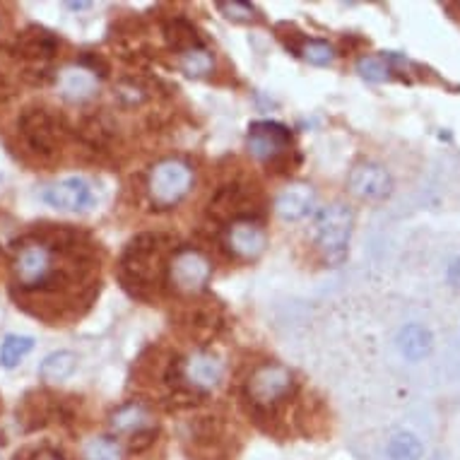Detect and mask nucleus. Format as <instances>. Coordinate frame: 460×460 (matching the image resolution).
I'll return each instance as SVG.
<instances>
[{
  "mask_svg": "<svg viewBox=\"0 0 460 460\" xmlns=\"http://www.w3.org/2000/svg\"><path fill=\"white\" fill-rule=\"evenodd\" d=\"M176 239L164 232L133 236L119 261V279L133 299L152 302L166 285V268L174 256Z\"/></svg>",
  "mask_w": 460,
  "mask_h": 460,
  "instance_id": "nucleus-1",
  "label": "nucleus"
},
{
  "mask_svg": "<svg viewBox=\"0 0 460 460\" xmlns=\"http://www.w3.org/2000/svg\"><path fill=\"white\" fill-rule=\"evenodd\" d=\"M70 133L73 128L66 121V116L51 106H27L17 119V137L22 143V150L41 164L58 159Z\"/></svg>",
  "mask_w": 460,
  "mask_h": 460,
  "instance_id": "nucleus-2",
  "label": "nucleus"
},
{
  "mask_svg": "<svg viewBox=\"0 0 460 460\" xmlns=\"http://www.w3.org/2000/svg\"><path fill=\"white\" fill-rule=\"evenodd\" d=\"M243 393H246V402L251 405L253 417H272L282 402L295 398L296 378L282 364H261L246 378Z\"/></svg>",
  "mask_w": 460,
  "mask_h": 460,
  "instance_id": "nucleus-3",
  "label": "nucleus"
},
{
  "mask_svg": "<svg viewBox=\"0 0 460 460\" xmlns=\"http://www.w3.org/2000/svg\"><path fill=\"white\" fill-rule=\"evenodd\" d=\"M246 147L258 162L270 166L275 172H287L295 164V137L292 130L278 121H256L249 126Z\"/></svg>",
  "mask_w": 460,
  "mask_h": 460,
  "instance_id": "nucleus-4",
  "label": "nucleus"
},
{
  "mask_svg": "<svg viewBox=\"0 0 460 460\" xmlns=\"http://www.w3.org/2000/svg\"><path fill=\"white\" fill-rule=\"evenodd\" d=\"M193 189V169L179 157L162 159L152 166L147 179V196L159 210H172L189 196Z\"/></svg>",
  "mask_w": 460,
  "mask_h": 460,
  "instance_id": "nucleus-5",
  "label": "nucleus"
},
{
  "mask_svg": "<svg viewBox=\"0 0 460 460\" xmlns=\"http://www.w3.org/2000/svg\"><path fill=\"white\" fill-rule=\"evenodd\" d=\"M352 226H355V212L349 205L332 203L318 212L316 246L331 265H340L348 258Z\"/></svg>",
  "mask_w": 460,
  "mask_h": 460,
  "instance_id": "nucleus-6",
  "label": "nucleus"
},
{
  "mask_svg": "<svg viewBox=\"0 0 460 460\" xmlns=\"http://www.w3.org/2000/svg\"><path fill=\"white\" fill-rule=\"evenodd\" d=\"M212 278L210 258L193 246H179L166 268V285L179 295L198 296Z\"/></svg>",
  "mask_w": 460,
  "mask_h": 460,
  "instance_id": "nucleus-7",
  "label": "nucleus"
},
{
  "mask_svg": "<svg viewBox=\"0 0 460 460\" xmlns=\"http://www.w3.org/2000/svg\"><path fill=\"white\" fill-rule=\"evenodd\" d=\"M208 215L225 225H232L239 219H256L261 215V196L249 183L229 181L219 186L217 193L210 198Z\"/></svg>",
  "mask_w": 460,
  "mask_h": 460,
  "instance_id": "nucleus-8",
  "label": "nucleus"
},
{
  "mask_svg": "<svg viewBox=\"0 0 460 460\" xmlns=\"http://www.w3.org/2000/svg\"><path fill=\"white\" fill-rule=\"evenodd\" d=\"M58 49H61V39L56 37L51 30L31 24V27L17 34L13 46H10V53L15 56L17 61L41 66V63H49L51 58H56Z\"/></svg>",
  "mask_w": 460,
  "mask_h": 460,
  "instance_id": "nucleus-9",
  "label": "nucleus"
},
{
  "mask_svg": "<svg viewBox=\"0 0 460 460\" xmlns=\"http://www.w3.org/2000/svg\"><path fill=\"white\" fill-rule=\"evenodd\" d=\"M225 246L239 261H256L268 246V232L258 219H239L226 225Z\"/></svg>",
  "mask_w": 460,
  "mask_h": 460,
  "instance_id": "nucleus-10",
  "label": "nucleus"
},
{
  "mask_svg": "<svg viewBox=\"0 0 460 460\" xmlns=\"http://www.w3.org/2000/svg\"><path fill=\"white\" fill-rule=\"evenodd\" d=\"M349 190L362 200H384L393 193V179L385 166L376 162H359L348 176Z\"/></svg>",
  "mask_w": 460,
  "mask_h": 460,
  "instance_id": "nucleus-11",
  "label": "nucleus"
},
{
  "mask_svg": "<svg viewBox=\"0 0 460 460\" xmlns=\"http://www.w3.org/2000/svg\"><path fill=\"white\" fill-rule=\"evenodd\" d=\"M46 203L56 208V210L63 212H80L87 210L92 203H94V196H92V186L80 176H73V179H66V181H58L49 186V189L41 193Z\"/></svg>",
  "mask_w": 460,
  "mask_h": 460,
  "instance_id": "nucleus-12",
  "label": "nucleus"
},
{
  "mask_svg": "<svg viewBox=\"0 0 460 460\" xmlns=\"http://www.w3.org/2000/svg\"><path fill=\"white\" fill-rule=\"evenodd\" d=\"M183 378H186V385L196 388V391H210V388H217L222 384L225 364L212 352L198 349L189 359H183Z\"/></svg>",
  "mask_w": 460,
  "mask_h": 460,
  "instance_id": "nucleus-13",
  "label": "nucleus"
},
{
  "mask_svg": "<svg viewBox=\"0 0 460 460\" xmlns=\"http://www.w3.org/2000/svg\"><path fill=\"white\" fill-rule=\"evenodd\" d=\"M179 325H181V331L189 335V338L198 340V342H208L222 331V325H225V316H222V311L210 302H198L196 306H190L181 314L179 318Z\"/></svg>",
  "mask_w": 460,
  "mask_h": 460,
  "instance_id": "nucleus-14",
  "label": "nucleus"
},
{
  "mask_svg": "<svg viewBox=\"0 0 460 460\" xmlns=\"http://www.w3.org/2000/svg\"><path fill=\"white\" fill-rule=\"evenodd\" d=\"M314 208H316V190L309 183H292L275 198V212L287 222L309 217Z\"/></svg>",
  "mask_w": 460,
  "mask_h": 460,
  "instance_id": "nucleus-15",
  "label": "nucleus"
},
{
  "mask_svg": "<svg viewBox=\"0 0 460 460\" xmlns=\"http://www.w3.org/2000/svg\"><path fill=\"white\" fill-rule=\"evenodd\" d=\"M162 34H164L166 46H169L172 51L179 53V56L205 46L198 27L190 22V20H186V17H169L164 22V27H162Z\"/></svg>",
  "mask_w": 460,
  "mask_h": 460,
  "instance_id": "nucleus-16",
  "label": "nucleus"
},
{
  "mask_svg": "<svg viewBox=\"0 0 460 460\" xmlns=\"http://www.w3.org/2000/svg\"><path fill=\"white\" fill-rule=\"evenodd\" d=\"M58 90H61L63 99H68L73 104H83V102L97 94V77L80 68V66L68 68L63 70L61 77H58Z\"/></svg>",
  "mask_w": 460,
  "mask_h": 460,
  "instance_id": "nucleus-17",
  "label": "nucleus"
},
{
  "mask_svg": "<svg viewBox=\"0 0 460 460\" xmlns=\"http://www.w3.org/2000/svg\"><path fill=\"white\" fill-rule=\"evenodd\" d=\"M80 140H83L90 150L94 152H106L109 150V145H111L113 136H116V128H113V123L106 119V116H87L83 123H80V128L75 130Z\"/></svg>",
  "mask_w": 460,
  "mask_h": 460,
  "instance_id": "nucleus-18",
  "label": "nucleus"
},
{
  "mask_svg": "<svg viewBox=\"0 0 460 460\" xmlns=\"http://www.w3.org/2000/svg\"><path fill=\"white\" fill-rule=\"evenodd\" d=\"M398 345H400V352L417 362V359H422L431 352L434 348V338H431V332L420 323H410L405 325L398 335Z\"/></svg>",
  "mask_w": 460,
  "mask_h": 460,
  "instance_id": "nucleus-19",
  "label": "nucleus"
},
{
  "mask_svg": "<svg viewBox=\"0 0 460 460\" xmlns=\"http://www.w3.org/2000/svg\"><path fill=\"white\" fill-rule=\"evenodd\" d=\"M77 367V357L68 349H58L44 357V362L39 364V378L44 384H61L66 378L73 376V371Z\"/></svg>",
  "mask_w": 460,
  "mask_h": 460,
  "instance_id": "nucleus-20",
  "label": "nucleus"
},
{
  "mask_svg": "<svg viewBox=\"0 0 460 460\" xmlns=\"http://www.w3.org/2000/svg\"><path fill=\"white\" fill-rule=\"evenodd\" d=\"M31 349H34V338L30 335H5L0 342V367L15 369Z\"/></svg>",
  "mask_w": 460,
  "mask_h": 460,
  "instance_id": "nucleus-21",
  "label": "nucleus"
},
{
  "mask_svg": "<svg viewBox=\"0 0 460 460\" xmlns=\"http://www.w3.org/2000/svg\"><path fill=\"white\" fill-rule=\"evenodd\" d=\"M147 422V408L140 402H126L111 415V429L113 431H140L145 429Z\"/></svg>",
  "mask_w": 460,
  "mask_h": 460,
  "instance_id": "nucleus-22",
  "label": "nucleus"
},
{
  "mask_svg": "<svg viewBox=\"0 0 460 460\" xmlns=\"http://www.w3.org/2000/svg\"><path fill=\"white\" fill-rule=\"evenodd\" d=\"M215 68V56L208 46L193 49L181 56V70L190 77H208Z\"/></svg>",
  "mask_w": 460,
  "mask_h": 460,
  "instance_id": "nucleus-23",
  "label": "nucleus"
},
{
  "mask_svg": "<svg viewBox=\"0 0 460 460\" xmlns=\"http://www.w3.org/2000/svg\"><path fill=\"white\" fill-rule=\"evenodd\" d=\"M296 56H302L304 61L311 63V66L323 68V66H332V61H335V56H338V53H335L332 44H328V41H323V39L306 37V41H304Z\"/></svg>",
  "mask_w": 460,
  "mask_h": 460,
  "instance_id": "nucleus-24",
  "label": "nucleus"
},
{
  "mask_svg": "<svg viewBox=\"0 0 460 460\" xmlns=\"http://www.w3.org/2000/svg\"><path fill=\"white\" fill-rule=\"evenodd\" d=\"M388 460H420L422 458V444L415 434H395L388 441Z\"/></svg>",
  "mask_w": 460,
  "mask_h": 460,
  "instance_id": "nucleus-25",
  "label": "nucleus"
},
{
  "mask_svg": "<svg viewBox=\"0 0 460 460\" xmlns=\"http://www.w3.org/2000/svg\"><path fill=\"white\" fill-rule=\"evenodd\" d=\"M121 446H119V441L111 437L90 438L83 448L84 460H121Z\"/></svg>",
  "mask_w": 460,
  "mask_h": 460,
  "instance_id": "nucleus-26",
  "label": "nucleus"
},
{
  "mask_svg": "<svg viewBox=\"0 0 460 460\" xmlns=\"http://www.w3.org/2000/svg\"><path fill=\"white\" fill-rule=\"evenodd\" d=\"M219 13H225L226 20L232 22H258L261 20V13H258L251 3H243V0H226V3H217Z\"/></svg>",
  "mask_w": 460,
  "mask_h": 460,
  "instance_id": "nucleus-27",
  "label": "nucleus"
},
{
  "mask_svg": "<svg viewBox=\"0 0 460 460\" xmlns=\"http://www.w3.org/2000/svg\"><path fill=\"white\" fill-rule=\"evenodd\" d=\"M357 73L369 83H385L391 77V70L384 63V58H376V56H362L357 61Z\"/></svg>",
  "mask_w": 460,
  "mask_h": 460,
  "instance_id": "nucleus-28",
  "label": "nucleus"
},
{
  "mask_svg": "<svg viewBox=\"0 0 460 460\" xmlns=\"http://www.w3.org/2000/svg\"><path fill=\"white\" fill-rule=\"evenodd\" d=\"M77 66L87 70V73H92L94 77H106L111 73V63L106 61L104 53L97 51H83V56L77 58Z\"/></svg>",
  "mask_w": 460,
  "mask_h": 460,
  "instance_id": "nucleus-29",
  "label": "nucleus"
},
{
  "mask_svg": "<svg viewBox=\"0 0 460 460\" xmlns=\"http://www.w3.org/2000/svg\"><path fill=\"white\" fill-rule=\"evenodd\" d=\"M275 34H278L279 41L285 44L287 51H292V53H299L302 44L306 41V34L296 30L295 24H289V22L278 24V27H275Z\"/></svg>",
  "mask_w": 460,
  "mask_h": 460,
  "instance_id": "nucleus-30",
  "label": "nucleus"
},
{
  "mask_svg": "<svg viewBox=\"0 0 460 460\" xmlns=\"http://www.w3.org/2000/svg\"><path fill=\"white\" fill-rule=\"evenodd\" d=\"M157 438V429H140L130 437V453H143L147 451Z\"/></svg>",
  "mask_w": 460,
  "mask_h": 460,
  "instance_id": "nucleus-31",
  "label": "nucleus"
},
{
  "mask_svg": "<svg viewBox=\"0 0 460 460\" xmlns=\"http://www.w3.org/2000/svg\"><path fill=\"white\" fill-rule=\"evenodd\" d=\"M24 460H66V458H63L61 453L51 451V448H41V451H34L30 458H24Z\"/></svg>",
  "mask_w": 460,
  "mask_h": 460,
  "instance_id": "nucleus-32",
  "label": "nucleus"
},
{
  "mask_svg": "<svg viewBox=\"0 0 460 460\" xmlns=\"http://www.w3.org/2000/svg\"><path fill=\"white\" fill-rule=\"evenodd\" d=\"M448 282H451L456 289H460V258L458 261H453L451 268H448Z\"/></svg>",
  "mask_w": 460,
  "mask_h": 460,
  "instance_id": "nucleus-33",
  "label": "nucleus"
},
{
  "mask_svg": "<svg viewBox=\"0 0 460 460\" xmlns=\"http://www.w3.org/2000/svg\"><path fill=\"white\" fill-rule=\"evenodd\" d=\"M13 94H15V92H13V84H10L8 77L0 73V102H5V99H10Z\"/></svg>",
  "mask_w": 460,
  "mask_h": 460,
  "instance_id": "nucleus-34",
  "label": "nucleus"
},
{
  "mask_svg": "<svg viewBox=\"0 0 460 460\" xmlns=\"http://www.w3.org/2000/svg\"><path fill=\"white\" fill-rule=\"evenodd\" d=\"M446 8L451 10V13H460V3H453V5H446ZM458 20H460V15H458Z\"/></svg>",
  "mask_w": 460,
  "mask_h": 460,
  "instance_id": "nucleus-35",
  "label": "nucleus"
},
{
  "mask_svg": "<svg viewBox=\"0 0 460 460\" xmlns=\"http://www.w3.org/2000/svg\"><path fill=\"white\" fill-rule=\"evenodd\" d=\"M0 179H3V176H0Z\"/></svg>",
  "mask_w": 460,
  "mask_h": 460,
  "instance_id": "nucleus-36",
  "label": "nucleus"
}]
</instances>
